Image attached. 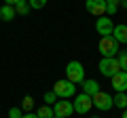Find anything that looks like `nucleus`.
I'll return each instance as SVG.
<instances>
[{"mask_svg":"<svg viewBox=\"0 0 127 118\" xmlns=\"http://www.w3.org/2000/svg\"><path fill=\"white\" fill-rule=\"evenodd\" d=\"M51 91H53L59 99H72V97L76 95V84H72L70 80L64 78V80H57V82H55Z\"/></svg>","mask_w":127,"mask_h":118,"instance_id":"f257e3e1","label":"nucleus"},{"mask_svg":"<svg viewBox=\"0 0 127 118\" xmlns=\"http://www.w3.org/2000/svg\"><path fill=\"white\" fill-rule=\"evenodd\" d=\"M66 80H70L72 84H81L85 80V68L81 61H70L66 65Z\"/></svg>","mask_w":127,"mask_h":118,"instance_id":"f03ea898","label":"nucleus"},{"mask_svg":"<svg viewBox=\"0 0 127 118\" xmlns=\"http://www.w3.org/2000/svg\"><path fill=\"white\" fill-rule=\"evenodd\" d=\"M97 49H100L102 57H117L119 51H121V44H119L112 36H104V38H100Z\"/></svg>","mask_w":127,"mask_h":118,"instance_id":"7ed1b4c3","label":"nucleus"},{"mask_svg":"<svg viewBox=\"0 0 127 118\" xmlns=\"http://www.w3.org/2000/svg\"><path fill=\"white\" fill-rule=\"evenodd\" d=\"M97 68H100V74H102V76H106V78H112L114 74L121 72L117 57H102V61L97 63Z\"/></svg>","mask_w":127,"mask_h":118,"instance_id":"20e7f679","label":"nucleus"},{"mask_svg":"<svg viewBox=\"0 0 127 118\" xmlns=\"http://www.w3.org/2000/svg\"><path fill=\"white\" fill-rule=\"evenodd\" d=\"M72 108H74V112H76V114H89V110L93 108V101H91L89 95L81 93V95H74Z\"/></svg>","mask_w":127,"mask_h":118,"instance_id":"39448f33","label":"nucleus"},{"mask_svg":"<svg viewBox=\"0 0 127 118\" xmlns=\"http://www.w3.org/2000/svg\"><path fill=\"white\" fill-rule=\"evenodd\" d=\"M91 101H93V105L97 110H102V112H108L110 108H114L112 105V95H108V93H104V91H97L91 97Z\"/></svg>","mask_w":127,"mask_h":118,"instance_id":"423d86ee","label":"nucleus"},{"mask_svg":"<svg viewBox=\"0 0 127 118\" xmlns=\"http://www.w3.org/2000/svg\"><path fill=\"white\" fill-rule=\"evenodd\" d=\"M112 30H114V23H112V19L110 17H97V21H95V32L100 34L102 38L104 36H112Z\"/></svg>","mask_w":127,"mask_h":118,"instance_id":"0eeeda50","label":"nucleus"},{"mask_svg":"<svg viewBox=\"0 0 127 118\" xmlns=\"http://www.w3.org/2000/svg\"><path fill=\"white\" fill-rule=\"evenodd\" d=\"M72 112H74L72 101H66V99H64V101H55V108H53L55 118H70Z\"/></svg>","mask_w":127,"mask_h":118,"instance_id":"6e6552de","label":"nucleus"},{"mask_svg":"<svg viewBox=\"0 0 127 118\" xmlns=\"http://www.w3.org/2000/svg\"><path fill=\"white\" fill-rule=\"evenodd\" d=\"M85 9L95 17L106 15V0H85Z\"/></svg>","mask_w":127,"mask_h":118,"instance_id":"1a4fd4ad","label":"nucleus"},{"mask_svg":"<svg viewBox=\"0 0 127 118\" xmlns=\"http://www.w3.org/2000/svg\"><path fill=\"white\" fill-rule=\"evenodd\" d=\"M110 84L117 93H127V72H119L110 78Z\"/></svg>","mask_w":127,"mask_h":118,"instance_id":"9d476101","label":"nucleus"},{"mask_svg":"<svg viewBox=\"0 0 127 118\" xmlns=\"http://www.w3.org/2000/svg\"><path fill=\"white\" fill-rule=\"evenodd\" d=\"M112 38L119 44H127V23H119L112 30Z\"/></svg>","mask_w":127,"mask_h":118,"instance_id":"9b49d317","label":"nucleus"},{"mask_svg":"<svg viewBox=\"0 0 127 118\" xmlns=\"http://www.w3.org/2000/svg\"><path fill=\"white\" fill-rule=\"evenodd\" d=\"M81 84H83V93H85V95H89V97H93L97 91H102V89H100V82H97V80H91V78H89V80L85 78Z\"/></svg>","mask_w":127,"mask_h":118,"instance_id":"f8f14e48","label":"nucleus"},{"mask_svg":"<svg viewBox=\"0 0 127 118\" xmlns=\"http://www.w3.org/2000/svg\"><path fill=\"white\" fill-rule=\"evenodd\" d=\"M15 17H17L15 6H11V4H2L0 6V19H2V21H13Z\"/></svg>","mask_w":127,"mask_h":118,"instance_id":"ddd939ff","label":"nucleus"},{"mask_svg":"<svg viewBox=\"0 0 127 118\" xmlns=\"http://www.w3.org/2000/svg\"><path fill=\"white\" fill-rule=\"evenodd\" d=\"M112 105L119 108V110H125L127 108V93H117L112 97Z\"/></svg>","mask_w":127,"mask_h":118,"instance_id":"4468645a","label":"nucleus"},{"mask_svg":"<svg viewBox=\"0 0 127 118\" xmlns=\"http://www.w3.org/2000/svg\"><path fill=\"white\" fill-rule=\"evenodd\" d=\"M36 116H38V118H55V114H53V108L45 103V105H40V108H38Z\"/></svg>","mask_w":127,"mask_h":118,"instance_id":"2eb2a0df","label":"nucleus"},{"mask_svg":"<svg viewBox=\"0 0 127 118\" xmlns=\"http://www.w3.org/2000/svg\"><path fill=\"white\" fill-rule=\"evenodd\" d=\"M15 13L21 15V17H26V15L30 13V4H28V0H19L17 4H15Z\"/></svg>","mask_w":127,"mask_h":118,"instance_id":"dca6fc26","label":"nucleus"},{"mask_svg":"<svg viewBox=\"0 0 127 118\" xmlns=\"http://www.w3.org/2000/svg\"><path fill=\"white\" fill-rule=\"evenodd\" d=\"M123 0H106V15H114Z\"/></svg>","mask_w":127,"mask_h":118,"instance_id":"f3484780","label":"nucleus"},{"mask_svg":"<svg viewBox=\"0 0 127 118\" xmlns=\"http://www.w3.org/2000/svg\"><path fill=\"white\" fill-rule=\"evenodd\" d=\"M32 110H34V99L28 95V97H23V101H21V112L28 114V112H32Z\"/></svg>","mask_w":127,"mask_h":118,"instance_id":"a211bd4d","label":"nucleus"},{"mask_svg":"<svg viewBox=\"0 0 127 118\" xmlns=\"http://www.w3.org/2000/svg\"><path fill=\"white\" fill-rule=\"evenodd\" d=\"M117 61H119V68H121V72H127V53H125V51H119Z\"/></svg>","mask_w":127,"mask_h":118,"instance_id":"6ab92c4d","label":"nucleus"},{"mask_svg":"<svg viewBox=\"0 0 127 118\" xmlns=\"http://www.w3.org/2000/svg\"><path fill=\"white\" fill-rule=\"evenodd\" d=\"M42 101H45L47 105H53L55 101H57V95H55L53 91H47V93H45V97H42Z\"/></svg>","mask_w":127,"mask_h":118,"instance_id":"aec40b11","label":"nucleus"},{"mask_svg":"<svg viewBox=\"0 0 127 118\" xmlns=\"http://www.w3.org/2000/svg\"><path fill=\"white\" fill-rule=\"evenodd\" d=\"M28 4H30V9H42L47 4V0H28Z\"/></svg>","mask_w":127,"mask_h":118,"instance_id":"412c9836","label":"nucleus"},{"mask_svg":"<svg viewBox=\"0 0 127 118\" xmlns=\"http://www.w3.org/2000/svg\"><path fill=\"white\" fill-rule=\"evenodd\" d=\"M21 116H23L21 108H11L9 110V118H21Z\"/></svg>","mask_w":127,"mask_h":118,"instance_id":"4be33fe9","label":"nucleus"},{"mask_svg":"<svg viewBox=\"0 0 127 118\" xmlns=\"http://www.w3.org/2000/svg\"><path fill=\"white\" fill-rule=\"evenodd\" d=\"M21 118H38V116H36V114H34V112H28V114H23Z\"/></svg>","mask_w":127,"mask_h":118,"instance_id":"5701e85b","label":"nucleus"},{"mask_svg":"<svg viewBox=\"0 0 127 118\" xmlns=\"http://www.w3.org/2000/svg\"><path fill=\"white\" fill-rule=\"evenodd\" d=\"M17 2H19V0H4V4H11V6H15Z\"/></svg>","mask_w":127,"mask_h":118,"instance_id":"b1692460","label":"nucleus"},{"mask_svg":"<svg viewBox=\"0 0 127 118\" xmlns=\"http://www.w3.org/2000/svg\"><path fill=\"white\" fill-rule=\"evenodd\" d=\"M121 6H123V9H127V0H123V2H121Z\"/></svg>","mask_w":127,"mask_h":118,"instance_id":"393cba45","label":"nucleus"},{"mask_svg":"<svg viewBox=\"0 0 127 118\" xmlns=\"http://www.w3.org/2000/svg\"><path fill=\"white\" fill-rule=\"evenodd\" d=\"M123 118H127V108H125V110H123Z\"/></svg>","mask_w":127,"mask_h":118,"instance_id":"a878e982","label":"nucleus"},{"mask_svg":"<svg viewBox=\"0 0 127 118\" xmlns=\"http://www.w3.org/2000/svg\"><path fill=\"white\" fill-rule=\"evenodd\" d=\"M89 118H100V116H89Z\"/></svg>","mask_w":127,"mask_h":118,"instance_id":"bb28decb","label":"nucleus"}]
</instances>
